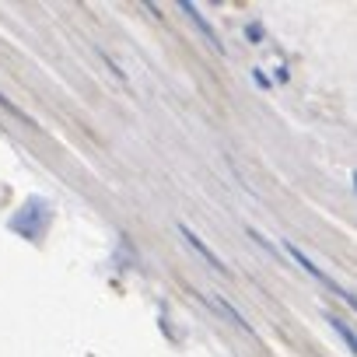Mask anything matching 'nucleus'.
Masks as SVG:
<instances>
[{
	"label": "nucleus",
	"instance_id": "obj_7",
	"mask_svg": "<svg viewBox=\"0 0 357 357\" xmlns=\"http://www.w3.org/2000/svg\"><path fill=\"white\" fill-rule=\"evenodd\" d=\"M245 36H249V39H263V32H259V25H249V29H245Z\"/></svg>",
	"mask_w": 357,
	"mask_h": 357
},
{
	"label": "nucleus",
	"instance_id": "obj_5",
	"mask_svg": "<svg viewBox=\"0 0 357 357\" xmlns=\"http://www.w3.org/2000/svg\"><path fill=\"white\" fill-rule=\"evenodd\" d=\"M329 322H333V326H336V329L343 333V340H347V347L354 350V336H350V326H343V322H340V319H333V315H329Z\"/></svg>",
	"mask_w": 357,
	"mask_h": 357
},
{
	"label": "nucleus",
	"instance_id": "obj_4",
	"mask_svg": "<svg viewBox=\"0 0 357 357\" xmlns=\"http://www.w3.org/2000/svg\"><path fill=\"white\" fill-rule=\"evenodd\" d=\"M211 305H214L218 312H225L231 322H238V329H242V333H256V329H252V326H249V322H245V319H242V315H238V312H235V308L225 301V298H211Z\"/></svg>",
	"mask_w": 357,
	"mask_h": 357
},
{
	"label": "nucleus",
	"instance_id": "obj_6",
	"mask_svg": "<svg viewBox=\"0 0 357 357\" xmlns=\"http://www.w3.org/2000/svg\"><path fill=\"white\" fill-rule=\"evenodd\" d=\"M0 105H4V109H8V112H15V116H18V119H25V112H22V109H18V105H11V102H8V98H4V95H0Z\"/></svg>",
	"mask_w": 357,
	"mask_h": 357
},
{
	"label": "nucleus",
	"instance_id": "obj_3",
	"mask_svg": "<svg viewBox=\"0 0 357 357\" xmlns=\"http://www.w3.org/2000/svg\"><path fill=\"white\" fill-rule=\"evenodd\" d=\"M178 8H183V11H186V15L193 18V25H197V29H200V36H204V39L211 43V50H218V53H225V46H221V39H218V32L211 29V22H207V18H204V15H200V11H197L193 4H178Z\"/></svg>",
	"mask_w": 357,
	"mask_h": 357
},
{
	"label": "nucleus",
	"instance_id": "obj_2",
	"mask_svg": "<svg viewBox=\"0 0 357 357\" xmlns=\"http://www.w3.org/2000/svg\"><path fill=\"white\" fill-rule=\"evenodd\" d=\"M178 235H183V238H186V242L193 245V252H200V256H204V263H207V266H211L214 273H228V266H225V263H221V259H218V256H214L211 249H207V242H204L200 235H193V228L178 225Z\"/></svg>",
	"mask_w": 357,
	"mask_h": 357
},
{
	"label": "nucleus",
	"instance_id": "obj_1",
	"mask_svg": "<svg viewBox=\"0 0 357 357\" xmlns=\"http://www.w3.org/2000/svg\"><path fill=\"white\" fill-rule=\"evenodd\" d=\"M284 249H287V256H291V259H294V263H298V266H301L305 273H312V277H315V280H319L322 287H329V291H333V294H340V298H343L347 305H354V294H350V291H347V287H343L340 280H333L329 273H322V270H319V266H315V263H312V259H308V256H305V252L298 249V245L284 242Z\"/></svg>",
	"mask_w": 357,
	"mask_h": 357
}]
</instances>
